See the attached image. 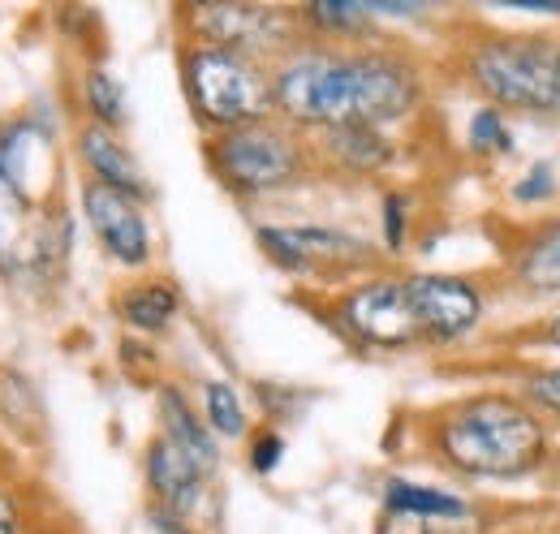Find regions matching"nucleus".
Here are the masks:
<instances>
[{
	"mask_svg": "<svg viewBox=\"0 0 560 534\" xmlns=\"http://www.w3.org/2000/svg\"><path fill=\"white\" fill-rule=\"evenodd\" d=\"M272 104L284 126H397L422 104V73L393 48L298 44L272 66Z\"/></svg>",
	"mask_w": 560,
	"mask_h": 534,
	"instance_id": "obj_1",
	"label": "nucleus"
},
{
	"mask_svg": "<svg viewBox=\"0 0 560 534\" xmlns=\"http://www.w3.org/2000/svg\"><path fill=\"white\" fill-rule=\"evenodd\" d=\"M52 186V134L35 117L0 130V276L48 280L70 255V216L44 202Z\"/></svg>",
	"mask_w": 560,
	"mask_h": 534,
	"instance_id": "obj_2",
	"label": "nucleus"
},
{
	"mask_svg": "<svg viewBox=\"0 0 560 534\" xmlns=\"http://www.w3.org/2000/svg\"><path fill=\"white\" fill-rule=\"evenodd\" d=\"M435 453L466 478H526L548 462L552 436L526 397L479 393L440 414Z\"/></svg>",
	"mask_w": 560,
	"mask_h": 534,
	"instance_id": "obj_3",
	"label": "nucleus"
},
{
	"mask_svg": "<svg viewBox=\"0 0 560 534\" xmlns=\"http://www.w3.org/2000/svg\"><path fill=\"white\" fill-rule=\"evenodd\" d=\"M466 82L495 113L560 117V31H500L466 48Z\"/></svg>",
	"mask_w": 560,
	"mask_h": 534,
	"instance_id": "obj_4",
	"label": "nucleus"
},
{
	"mask_svg": "<svg viewBox=\"0 0 560 534\" xmlns=\"http://www.w3.org/2000/svg\"><path fill=\"white\" fill-rule=\"evenodd\" d=\"M182 86H186V100H190L195 117L215 134L268 121L277 113V104H272V69L250 61V57L224 53V48L186 44V53H182Z\"/></svg>",
	"mask_w": 560,
	"mask_h": 534,
	"instance_id": "obj_5",
	"label": "nucleus"
},
{
	"mask_svg": "<svg viewBox=\"0 0 560 534\" xmlns=\"http://www.w3.org/2000/svg\"><path fill=\"white\" fill-rule=\"evenodd\" d=\"M208 164L224 190L255 199L302 182L311 169V151L293 126L268 117L242 130L215 134L208 142Z\"/></svg>",
	"mask_w": 560,
	"mask_h": 534,
	"instance_id": "obj_6",
	"label": "nucleus"
},
{
	"mask_svg": "<svg viewBox=\"0 0 560 534\" xmlns=\"http://www.w3.org/2000/svg\"><path fill=\"white\" fill-rule=\"evenodd\" d=\"M186 22L195 31V44L250 57L259 66H277L302 44V18L280 4H195L186 9Z\"/></svg>",
	"mask_w": 560,
	"mask_h": 534,
	"instance_id": "obj_7",
	"label": "nucleus"
},
{
	"mask_svg": "<svg viewBox=\"0 0 560 534\" xmlns=\"http://www.w3.org/2000/svg\"><path fill=\"white\" fill-rule=\"evenodd\" d=\"M259 246L272 264L293 276H350L380 264L371 242L328 224H264Z\"/></svg>",
	"mask_w": 560,
	"mask_h": 534,
	"instance_id": "obj_8",
	"label": "nucleus"
},
{
	"mask_svg": "<svg viewBox=\"0 0 560 534\" xmlns=\"http://www.w3.org/2000/svg\"><path fill=\"white\" fill-rule=\"evenodd\" d=\"M337 324L350 340L366 349H410L422 345L410 298H406V276H371L353 285L337 302Z\"/></svg>",
	"mask_w": 560,
	"mask_h": 534,
	"instance_id": "obj_9",
	"label": "nucleus"
},
{
	"mask_svg": "<svg viewBox=\"0 0 560 534\" xmlns=\"http://www.w3.org/2000/svg\"><path fill=\"white\" fill-rule=\"evenodd\" d=\"M406 298L415 311L422 345H453L462 336H470L483 324V289L470 285L466 276H448V271H419L406 276Z\"/></svg>",
	"mask_w": 560,
	"mask_h": 534,
	"instance_id": "obj_10",
	"label": "nucleus"
},
{
	"mask_svg": "<svg viewBox=\"0 0 560 534\" xmlns=\"http://www.w3.org/2000/svg\"><path fill=\"white\" fill-rule=\"evenodd\" d=\"M82 211H86L91 233L100 237V246L117 264H151V229H147V216H142L139 199H130L121 190H108L100 182H86L82 186Z\"/></svg>",
	"mask_w": 560,
	"mask_h": 534,
	"instance_id": "obj_11",
	"label": "nucleus"
},
{
	"mask_svg": "<svg viewBox=\"0 0 560 534\" xmlns=\"http://www.w3.org/2000/svg\"><path fill=\"white\" fill-rule=\"evenodd\" d=\"M147 487H151V496H155L160 509H168V513H177V518L190 522L195 509L208 496V474L195 466L173 440L155 436L151 449H147Z\"/></svg>",
	"mask_w": 560,
	"mask_h": 534,
	"instance_id": "obj_12",
	"label": "nucleus"
},
{
	"mask_svg": "<svg viewBox=\"0 0 560 534\" xmlns=\"http://www.w3.org/2000/svg\"><path fill=\"white\" fill-rule=\"evenodd\" d=\"M513 289L530 302L560 298V216L530 224L513 246Z\"/></svg>",
	"mask_w": 560,
	"mask_h": 534,
	"instance_id": "obj_13",
	"label": "nucleus"
},
{
	"mask_svg": "<svg viewBox=\"0 0 560 534\" xmlns=\"http://www.w3.org/2000/svg\"><path fill=\"white\" fill-rule=\"evenodd\" d=\"M78 155L91 173V182L108 186V190H121L130 199H151V182L139 169V160L130 155V147L117 138V130H104V126H82L78 130Z\"/></svg>",
	"mask_w": 560,
	"mask_h": 534,
	"instance_id": "obj_14",
	"label": "nucleus"
},
{
	"mask_svg": "<svg viewBox=\"0 0 560 534\" xmlns=\"http://www.w3.org/2000/svg\"><path fill=\"white\" fill-rule=\"evenodd\" d=\"M319 147L324 155L353 177H371V173H384L393 160H397V142L375 126H332V130H319Z\"/></svg>",
	"mask_w": 560,
	"mask_h": 534,
	"instance_id": "obj_15",
	"label": "nucleus"
},
{
	"mask_svg": "<svg viewBox=\"0 0 560 534\" xmlns=\"http://www.w3.org/2000/svg\"><path fill=\"white\" fill-rule=\"evenodd\" d=\"M160 422H164V440H173L195 466L203 469V474H215L220 466V449H215V436H211V427L195 414V405L186 400L182 388H173V384H164L160 388Z\"/></svg>",
	"mask_w": 560,
	"mask_h": 534,
	"instance_id": "obj_16",
	"label": "nucleus"
},
{
	"mask_svg": "<svg viewBox=\"0 0 560 534\" xmlns=\"http://www.w3.org/2000/svg\"><path fill=\"white\" fill-rule=\"evenodd\" d=\"M117 311L139 333H164L182 311V293L168 280H142V285H130L117 298Z\"/></svg>",
	"mask_w": 560,
	"mask_h": 534,
	"instance_id": "obj_17",
	"label": "nucleus"
},
{
	"mask_svg": "<svg viewBox=\"0 0 560 534\" xmlns=\"http://www.w3.org/2000/svg\"><path fill=\"white\" fill-rule=\"evenodd\" d=\"M384 509L397 518H466V513H475L470 500H462L444 487H422L410 478H393L384 487Z\"/></svg>",
	"mask_w": 560,
	"mask_h": 534,
	"instance_id": "obj_18",
	"label": "nucleus"
},
{
	"mask_svg": "<svg viewBox=\"0 0 560 534\" xmlns=\"http://www.w3.org/2000/svg\"><path fill=\"white\" fill-rule=\"evenodd\" d=\"M298 18H302V31L328 35V39H350L371 26L366 4H353V0H315V4L298 9Z\"/></svg>",
	"mask_w": 560,
	"mask_h": 534,
	"instance_id": "obj_19",
	"label": "nucleus"
},
{
	"mask_svg": "<svg viewBox=\"0 0 560 534\" xmlns=\"http://www.w3.org/2000/svg\"><path fill=\"white\" fill-rule=\"evenodd\" d=\"M82 100H86V113H91V126H104V130H117L126 126L130 108H126V91L121 82L108 73L104 66H91L82 78Z\"/></svg>",
	"mask_w": 560,
	"mask_h": 534,
	"instance_id": "obj_20",
	"label": "nucleus"
},
{
	"mask_svg": "<svg viewBox=\"0 0 560 534\" xmlns=\"http://www.w3.org/2000/svg\"><path fill=\"white\" fill-rule=\"evenodd\" d=\"M203 422L211 427V436H224V440H237L246 436V409H242V397L233 393V384L224 380H208L203 384Z\"/></svg>",
	"mask_w": 560,
	"mask_h": 534,
	"instance_id": "obj_21",
	"label": "nucleus"
},
{
	"mask_svg": "<svg viewBox=\"0 0 560 534\" xmlns=\"http://www.w3.org/2000/svg\"><path fill=\"white\" fill-rule=\"evenodd\" d=\"M466 142H470V151L475 155H509L513 151V126L504 121V113H495V108H479L475 117H470V126H466Z\"/></svg>",
	"mask_w": 560,
	"mask_h": 534,
	"instance_id": "obj_22",
	"label": "nucleus"
},
{
	"mask_svg": "<svg viewBox=\"0 0 560 534\" xmlns=\"http://www.w3.org/2000/svg\"><path fill=\"white\" fill-rule=\"evenodd\" d=\"M509 199L522 202V207H552L560 199V173L557 164L548 160H535L513 186H509Z\"/></svg>",
	"mask_w": 560,
	"mask_h": 534,
	"instance_id": "obj_23",
	"label": "nucleus"
},
{
	"mask_svg": "<svg viewBox=\"0 0 560 534\" xmlns=\"http://www.w3.org/2000/svg\"><path fill=\"white\" fill-rule=\"evenodd\" d=\"M375 534H479V513H466V518H397V513H388Z\"/></svg>",
	"mask_w": 560,
	"mask_h": 534,
	"instance_id": "obj_24",
	"label": "nucleus"
},
{
	"mask_svg": "<svg viewBox=\"0 0 560 534\" xmlns=\"http://www.w3.org/2000/svg\"><path fill=\"white\" fill-rule=\"evenodd\" d=\"M522 397L530 400L539 414H552V418H560V367L530 371V375H526V384H522Z\"/></svg>",
	"mask_w": 560,
	"mask_h": 534,
	"instance_id": "obj_25",
	"label": "nucleus"
},
{
	"mask_svg": "<svg viewBox=\"0 0 560 534\" xmlns=\"http://www.w3.org/2000/svg\"><path fill=\"white\" fill-rule=\"evenodd\" d=\"M384 246L393 255L406 246V195H384Z\"/></svg>",
	"mask_w": 560,
	"mask_h": 534,
	"instance_id": "obj_26",
	"label": "nucleus"
},
{
	"mask_svg": "<svg viewBox=\"0 0 560 534\" xmlns=\"http://www.w3.org/2000/svg\"><path fill=\"white\" fill-rule=\"evenodd\" d=\"M280 453H284V440H280L277 431H259L255 444H250V466H255V474H272L280 466Z\"/></svg>",
	"mask_w": 560,
	"mask_h": 534,
	"instance_id": "obj_27",
	"label": "nucleus"
},
{
	"mask_svg": "<svg viewBox=\"0 0 560 534\" xmlns=\"http://www.w3.org/2000/svg\"><path fill=\"white\" fill-rule=\"evenodd\" d=\"M151 531L155 534H195V522H186V518H177V513H168V509H160V504H151Z\"/></svg>",
	"mask_w": 560,
	"mask_h": 534,
	"instance_id": "obj_28",
	"label": "nucleus"
},
{
	"mask_svg": "<svg viewBox=\"0 0 560 534\" xmlns=\"http://www.w3.org/2000/svg\"><path fill=\"white\" fill-rule=\"evenodd\" d=\"M0 534H22V513L13 504V496L0 491Z\"/></svg>",
	"mask_w": 560,
	"mask_h": 534,
	"instance_id": "obj_29",
	"label": "nucleus"
},
{
	"mask_svg": "<svg viewBox=\"0 0 560 534\" xmlns=\"http://www.w3.org/2000/svg\"><path fill=\"white\" fill-rule=\"evenodd\" d=\"M539 340H544V345H552V349H560V315H552V320L539 328Z\"/></svg>",
	"mask_w": 560,
	"mask_h": 534,
	"instance_id": "obj_30",
	"label": "nucleus"
}]
</instances>
